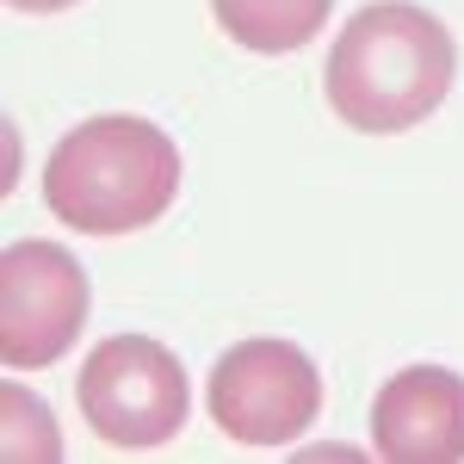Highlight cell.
Instances as JSON below:
<instances>
[{
    "label": "cell",
    "instance_id": "obj_1",
    "mask_svg": "<svg viewBox=\"0 0 464 464\" xmlns=\"http://www.w3.org/2000/svg\"><path fill=\"white\" fill-rule=\"evenodd\" d=\"M459 74V44L452 32L415 0H372L341 25L322 93L347 130L365 137H396L415 130L421 118L446 106Z\"/></svg>",
    "mask_w": 464,
    "mask_h": 464
},
{
    "label": "cell",
    "instance_id": "obj_2",
    "mask_svg": "<svg viewBox=\"0 0 464 464\" xmlns=\"http://www.w3.org/2000/svg\"><path fill=\"white\" fill-rule=\"evenodd\" d=\"M179 192V149L137 111H100L74 124L44 161V205L81 236L149 229Z\"/></svg>",
    "mask_w": 464,
    "mask_h": 464
},
{
    "label": "cell",
    "instance_id": "obj_3",
    "mask_svg": "<svg viewBox=\"0 0 464 464\" xmlns=\"http://www.w3.org/2000/svg\"><path fill=\"white\" fill-rule=\"evenodd\" d=\"M74 402H81L87 428L118 452L168 446L186 428V409H192L186 365L149 334H106L74 378Z\"/></svg>",
    "mask_w": 464,
    "mask_h": 464
},
{
    "label": "cell",
    "instance_id": "obj_4",
    "mask_svg": "<svg viewBox=\"0 0 464 464\" xmlns=\"http://www.w3.org/2000/svg\"><path fill=\"white\" fill-rule=\"evenodd\" d=\"M205 409L242 446H291L322 415V372L291 341H236L205 378Z\"/></svg>",
    "mask_w": 464,
    "mask_h": 464
},
{
    "label": "cell",
    "instance_id": "obj_5",
    "mask_svg": "<svg viewBox=\"0 0 464 464\" xmlns=\"http://www.w3.org/2000/svg\"><path fill=\"white\" fill-rule=\"evenodd\" d=\"M87 273L63 242H6L0 254V365H56L87 328Z\"/></svg>",
    "mask_w": 464,
    "mask_h": 464
},
{
    "label": "cell",
    "instance_id": "obj_6",
    "mask_svg": "<svg viewBox=\"0 0 464 464\" xmlns=\"http://www.w3.org/2000/svg\"><path fill=\"white\" fill-rule=\"evenodd\" d=\"M372 452L391 464L464 459V378L446 365H402L372 396Z\"/></svg>",
    "mask_w": 464,
    "mask_h": 464
},
{
    "label": "cell",
    "instance_id": "obj_7",
    "mask_svg": "<svg viewBox=\"0 0 464 464\" xmlns=\"http://www.w3.org/2000/svg\"><path fill=\"white\" fill-rule=\"evenodd\" d=\"M211 13L242 50H254V56H285V50H304L328 25L334 0H211Z\"/></svg>",
    "mask_w": 464,
    "mask_h": 464
},
{
    "label": "cell",
    "instance_id": "obj_8",
    "mask_svg": "<svg viewBox=\"0 0 464 464\" xmlns=\"http://www.w3.org/2000/svg\"><path fill=\"white\" fill-rule=\"evenodd\" d=\"M0 409H6V459L25 464V459H63V440H56V415L32 402V396L19 391V384H6L0 391Z\"/></svg>",
    "mask_w": 464,
    "mask_h": 464
},
{
    "label": "cell",
    "instance_id": "obj_9",
    "mask_svg": "<svg viewBox=\"0 0 464 464\" xmlns=\"http://www.w3.org/2000/svg\"><path fill=\"white\" fill-rule=\"evenodd\" d=\"M6 6H19V13H63L74 0H6Z\"/></svg>",
    "mask_w": 464,
    "mask_h": 464
}]
</instances>
